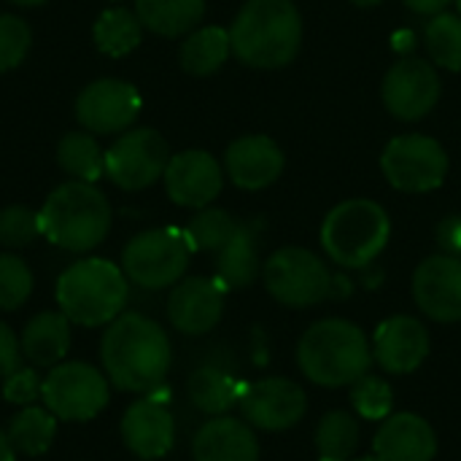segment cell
<instances>
[{"mask_svg":"<svg viewBox=\"0 0 461 461\" xmlns=\"http://www.w3.org/2000/svg\"><path fill=\"white\" fill-rule=\"evenodd\" d=\"M373 451L384 461H432L438 456V438L427 419L416 413H392L381 421Z\"/></svg>","mask_w":461,"mask_h":461,"instance_id":"44dd1931","label":"cell"},{"mask_svg":"<svg viewBox=\"0 0 461 461\" xmlns=\"http://www.w3.org/2000/svg\"><path fill=\"white\" fill-rule=\"evenodd\" d=\"M41 400L59 421H92L111 400L108 378L86 362H59L43 378Z\"/></svg>","mask_w":461,"mask_h":461,"instance_id":"9c48e42d","label":"cell"},{"mask_svg":"<svg viewBox=\"0 0 461 461\" xmlns=\"http://www.w3.org/2000/svg\"><path fill=\"white\" fill-rule=\"evenodd\" d=\"M427 49L435 65L446 70H461V14H435L424 30Z\"/></svg>","mask_w":461,"mask_h":461,"instance_id":"d6a6232c","label":"cell"},{"mask_svg":"<svg viewBox=\"0 0 461 461\" xmlns=\"http://www.w3.org/2000/svg\"><path fill=\"white\" fill-rule=\"evenodd\" d=\"M246 384H240L235 375H230L221 367H200L192 373L189 378V400L197 411L213 416H224L230 408H235L240 402Z\"/></svg>","mask_w":461,"mask_h":461,"instance_id":"484cf974","label":"cell"},{"mask_svg":"<svg viewBox=\"0 0 461 461\" xmlns=\"http://www.w3.org/2000/svg\"><path fill=\"white\" fill-rule=\"evenodd\" d=\"M438 243L443 246V254L461 259V216H448L438 227Z\"/></svg>","mask_w":461,"mask_h":461,"instance_id":"ab89813d","label":"cell"},{"mask_svg":"<svg viewBox=\"0 0 461 461\" xmlns=\"http://www.w3.org/2000/svg\"><path fill=\"white\" fill-rule=\"evenodd\" d=\"M224 294L227 286L219 278H184L167 297V319L181 335H205L224 316Z\"/></svg>","mask_w":461,"mask_h":461,"instance_id":"2e32d148","label":"cell"},{"mask_svg":"<svg viewBox=\"0 0 461 461\" xmlns=\"http://www.w3.org/2000/svg\"><path fill=\"white\" fill-rule=\"evenodd\" d=\"M32 43V32L24 19L14 14H0V73L22 65Z\"/></svg>","mask_w":461,"mask_h":461,"instance_id":"d590c367","label":"cell"},{"mask_svg":"<svg viewBox=\"0 0 461 461\" xmlns=\"http://www.w3.org/2000/svg\"><path fill=\"white\" fill-rule=\"evenodd\" d=\"M41 235L38 213L27 205H8L0 211V246L22 249Z\"/></svg>","mask_w":461,"mask_h":461,"instance_id":"8d00e7d4","label":"cell"},{"mask_svg":"<svg viewBox=\"0 0 461 461\" xmlns=\"http://www.w3.org/2000/svg\"><path fill=\"white\" fill-rule=\"evenodd\" d=\"M41 392H43V381L38 378L35 367H16L3 384L5 402L19 405V408L35 405L41 400Z\"/></svg>","mask_w":461,"mask_h":461,"instance_id":"74e56055","label":"cell"},{"mask_svg":"<svg viewBox=\"0 0 461 461\" xmlns=\"http://www.w3.org/2000/svg\"><path fill=\"white\" fill-rule=\"evenodd\" d=\"M456 5H459V14H461V0H456Z\"/></svg>","mask_w":461,"mask_h":461,"instance_id":"bcb514c9","label":"cell"},{"mask_svg":"<svg viewBox=\"0 0 461 461\" xmlns=\"http://www.w3.org/2000/svg\"><path fill=\"white\" fill-rule=\"evenodd\" d=\"M284 165L286 159H284L281 146L267 135L238 138L235 143H230L224 154L227 176L232 178L235 186L249 189V192L267 189L273 181H278V176L284 173Z\"/></svg>","mask_w":461,"mask_h":461,"instance_id":"ffe728a7","label":"cell"},{"mask_svg":"<svg viewBox=\"0 0 461 461\" xmlns=\"http://www.w3.org/2000/svg\"><path fill=\"white\" fill-rule=\"evenodd\" d=\"M127 276L108 259L89 257L73 262L57 281V303L70 324L103 327L124 313Z\"/></svg>","mask_w":461,"mask_h":461,"instance_id":"5b68a950","label":"cell"},{"mask_svg":"<svg viewBox=\"0 0 461 461\" xmlns=\"http://www.w3.org/2000/svg\"><path fill=\"white\" fill-rule=\"evenodd\" d=\"M232 54L251 68H284L303 43V19L292 0H249L230 27Z\"/></svg>","mask_w":461,"mask_h":461,"instance_id":"7a4b0ae2","label":"cell"},{"mask_svg":"<svg viewBox=\"0 0 461 461\" xmlns=\"http://www.w3.org/2000/svg\"><path fill=\"white\" fill-rule=\"evenodd\" d=\"M238 221L221 211V208H200L197 216H192V221L184 227V235L192 246V251H221L230 238L238 232Z\"/></svg>","mask_w":461,"mask_h":461,"instance_id":"1f68e13d","label":"cell"},{"mask_svg":"<svg viewBox=\"0 0 461 461\" xmlns=\"http://www.w3.org/2000/svg\"><path fill=\"white\" fill-rule=\"evenodd\" d=\"M165 189L167 197L181 208H208L224 184L221 165L213 154L203 149H189L176 157H170L165 167Z\"/></svg>","mask_w":461,"mask_h":461,"instance_id":"9a60e30c","label":"cell"},{"mask_svg":"<svg viewBox=\"0 0 461 461\" xmlns=\"http://www.w3.org/2000/svg\"><path fill=\"white\" fill-rule=\"evenodd\" d=\"M351 461H384V459H378V456L373 454V456H362V459H351Z\"/></svg>","mask_w":461,"mask_h":461,"instance_id":"f6af8a7d","label":"cell"},{"mask_svg":"<svg viewBox=\"0 0 461 461\" xmlns=\"http://www.w3.org/2000/svg\"><path fill=\"white\" fill-rule=\"evenodd\" d=\"M359 446V424L346 411L327 413L316 427L319 461H351Z\"/></svg>","mask_w":461,"mask_h":461,"instance_id":"4dcf8cb0","label":"cell"},{"mask_svg":"<svg viewBox=\"0 0 461 461\" xmlns=\"http://www.w3.org/2000/svg\"><path fill=\"white\" fill-rule=\"evenodd\" d=\"M100 359L108 381L119 392L149 394L165 384L173 346L154 319L143 313H122L108 324L100 340Z\"/></svg>","mask_w":461,"mask_h":461,"instance_id":"6da1fadb","label":"cell"},{"mask_svg":"<svg viewBox=\"0 0 461 461\" xmlns=\"http://www.w3.org/2000/svg\"><path fill=\"white\" fill-rule=\"evenodd\" d=\"M11 3H16V5H27V8H30V5H43L46 0H11Z\"/></svg>","mask_w":461,"mask_h":461,"instance_id":"7bdbcfd3","label":"cell"},{"mask_svg":"<svg viewBox=\"0 0 461 461\" xmlns=\"http://www.w3.org/2000/svg\"><path fill=\"white\" fill-rule=\"evenodd\" d=\"M22 357L32 367H57L70 351V321L62 311H43L32 316L19 338Z\"/></svg>","mask_w":461,"mask_h":461,"instance_id":"603a6c76","label":"cell"},{"mask_svg":"<svg viewBox=\"0 0 461 461\" xmlns=\"http://www.w3.org/2000/svg\"><path fill=\"white\" fill-rule=\"evenodd\" d=\"M259 273H262V262H259L257 224H240L238 232L230 238V243L219 251L216 278L227 289H246L257 281Z\"/></svg>","mask_w":461,"mask_h":461,"instance_id":"cb8c5ba5","label":"cell"},{"mask_svg":"<svg viewBox=\"0 0 461 461\" xmlns=\"http://www.w3.org/2000/svg\"><path fill=\"white\" fill-rule=\"evenodd\" d=\"M354 5H365V8H370V5H378V3H384V0H351Z\"/></svg>","mask_w":461,"mask_h":461,"instance_id":"ee69618b","label":"cell"},{"mask_svg":"<svg viewBox=\"0 0 461 461\" xmlns=\"http://www.w3.org/2000/svg\"><path fill=\"white\" fill-rule=\"evenodd\" d=\"M192 246L184 230L162 227L135 235L122 251V270L127 281L140 289H167L176 286L189 267Z\"/></svg>","mask_w":461,"mask_h":461,"instance_id":"52a82bcc","label":"cell"},{"mask_svg":"<svg viewBox=\"0 0 461 461\" xmlns=\"http://www.w3.org/2000/svg\"><path fill=\"white\" fill-rule=\"evenodd\" d=\"M0 461H16V451H14V446L3 429H0Z\"/></svg>","mask_w":461,"mask_h":461,"instance_id":"b9f144b4","label":"cell"},{"mask_svg":"<svg viewBox=\"0 0 461 461\" xmlns=\"http://www.w3.org/2000/svg\"><path fill=\"white\" fill-rule=\"evenodd\" d=\"M57 421L59 419L46 405L43 408L27 405V408H22L11 419L5 435H8V440H11L16 454H22V456H41V454H46L51 448V443L57 438Z\"/></svg>","mask_w":461,"mask_h":461,"instance_id":"83f0119b","label":"cell"},{"mask_svg":"<svg viewBox=\"0 0 461 461\" xmlns=\"http://www.w3.org/2000/svg\"><path fill=\"white\" fill-rule=\"evenodd\" d=\"M57 162L73 181L95 184L100 176H105V151L86 130L62 135L57 146Z\"/></svg>","mask_w":461,"mask_h":461,"instance_id":"f546056e","label":"cell"},{"mask_svg":"<svg viewBox=\"0 0 461 461\" xmlns=\"http://www.w3.org/2000/svg\"><path fill=\"white\" fill-rule=\"evenodd\" d=\"M429 357V332L413 316H392L381 321L373 338V359L392 375L416 373Z\"/></svg>","mask_w":461,"mask_h":461,"instance_id":"ac0fdd59","label":"cell"},{"mask_svg":"<svg viewBox=\"0 0 461 461\" xmlns=\"http://www.w3.org/2000/svg\"><path fill=\"white\" fill-rule=\"evenodd\" d=\"M413 300L421 313L440 324L461 321V259L435 254L413 273Z\"/></svg>","mask_w":461,"mask_h":461,"instance_id":"e0dca14e","label":"cell"},{"mask_svg":"<svg viewBox=\"0 0 461 461\" xmlns=\"http://www.w3.org/2000/svg\"><path fill=\"white\" fill-rule=\"evenodd\" d=\"M119 432L127 451L143 461L167 456L176 443V421L167 405L151 397L138 400L124 411Z\"/></svg>","mask_w":461,"mask_h":461,"instance_id":"d6986e66","label":"cell"},{"mask_svg":"<svg viewBox=\"0 0 461 461\" xmlns=\"http://www.w3.org/2000/svg\"><path fill=\"white\" fill-rule=\"evenodd\" d=\"M38 221L49 243L70 254H84L105 240L111 230V203L95 184L65 181L46 197Z\"/></svg>","mask_w":461,"mask_h":461,"instance_id":"277c9868","label":"cell"},{"mask_svg":"<svg viewBox=\"0 0 461 461\" xmlns=\"http://www.w3.org/2000/svg\"><path fill=\"white\" fill-rule=\"evenodd\" d=\"M373 346L367 335L346 319L316 321L297 346L303 375L319 386H354L373 367Z\"/></svg>","mask_w":461,"mask_h":461,"instance_id":"3957f363","label":"cell"},{"mask_svg":"<svg viewBox=\"0 0 461 461\" xmlns=\"http://www.w3.org/2000/svg\"><path fill=\"white\" fill-rule=\"evenodd\" d=\"M440 76L435 65L419 57H405L389 68L384 78V103L402 122L424 119L440 100Z\"/></svg>","mask_w":461,"mask_h":461,"instance_id":"4fadbf2b","label":"cell"},{"mask_svg":"<svg viewBox=\"0 0 461 461\" xmlns=\"http://www.w3.org/2000/svg\"><path fill=\"white\" fill-rule=\"evenodd\" d=\"M194 461H259V443L251 424L213 416L192 440Z\"/></svg>","mask_w":461,"mask_h":461,"instance_id":"7402d4cb","label":"cell"},{"mask_svg":"<svg viewBox=\"0 0 461 461\" xmlns=\"http://www.w3.org/2000/svg\"><path fill=\"white\" fill-rule=\"evenodd\" d=\"M170 149L151 127L127 130L105 151V176L124 192H140L165 176Z\"/></svg>","mask_w":461,"mask_h":461,"instance_id":"8fae6325","label":"cell"},{"mask_svg":"<svg viewBox=\"0 0 461 461\" xmlns=\"http://www.w3.org/2000/svg\"><path fill=\"white\" fill-rule=\"evenodd\" d=\"M392 221L373 200H346L335 205L321 224V246L327 257L348 270L373 265L386 249Z\"/></svg>","mask_w":461,"mask_h":461,"instance_id":"8992f818","label":"cell"},{"mask_svg":"<svg viewBox=\"0 0 461 461\" xmlns=\"http://www.w3.org/2000/svg\"><path fill=\"white\" fill-rule=\"evenodd\" d=\"M230 54H232L230 30H224V27H200V30H192L186 35V41L181 43L178 59H181V68L186 73L211 76L227 62Z\"/></svg>","mask_w":461,"mask_h":461,"instance_id":"4316f807","label":"cell"},{"mask_svg":"<svg viewBox=\"0 0 461 461\" xmlns=\"http://www.w3.org/2000/svg\"><path fill=\"white\" fill-rule=\"evenodd\" d=\"M240 413L246 424L265 432H284L297 427L305 419L308 397L305 392L286 378H265L243 389Z\"/></svg>","mask_w":461,"mask_h":461,"instance_id":"5bb4252c","label":"cell"},{"mask_svg":"<svg viewBox=\"0 0 461 461\" xmlns=\"http://www.w3.org/2000/svg\"><path fill=\"white\" fill-rule=\"evenodd\" d=\"M411 11L416 14H424V16H435V14H443V8L451 3V0H402Z\"/></svg>","mask_w":461,"mask_h":461,"instance_id":"60d3db41","label":"cell"},{"mask_svg":"<svg viewBox=\"0 0 461 461\" xmlns=\"http://www.w3.org/2000/svg\"><path fill=\"white\" fill-rule=\"evenodd\" d=\"M143 108L140 92L122 78H97L76 97V119L95 135L127 132Z\"/></svg>","mask_w":461,"mask_h":461,"instance_id":"7c38bea8","label":"cell"},{"mask_svg":"<svg viewBox=\"0 0 461 461\" xmlns=\"http://www.w3.org/2000/svg\"><path fill=\"white\" fill-rule=\"evenodd\" d=\"M95 46L108 57H127L143 41V24L130 8H105L92 27Z\"/></svg>","mask_w":461,"mask_h":461,"instance_id":"f1b7e54d","label":"cell"},{"mask_svg":"<svg viewBox=\"0 0 461 461\" xmlns=\"http://www.w3.org/2000/svg\"><path fill=\"white\" fill-rule=\"evenodd\" d=\"M351 405H354L359 419L384 421L394 411V392L384 378H375L367 373L351 386Z\"/></svg>","mask_w":461,"mask_h":461,"instance_id":"836d02e7","label":"cell"},{"mask_svg":"<svg viewBox=\"0 0 461 461\" xmlns=\"http://www.w3.org/2000/svg\"><path fill=\"white\" fill-rule=\"evenodd\" d=\"M19 351H22L19 338L5 321H0V378H8L19 367V359H22Z\"/></svg>","mask_w":461,"mask_h":461,"instance_id":"f35d334b","label":"cell"},{"mask_svg":"<svg viewBox=\"0 0 461 461\" xmlns=\"http://www.w3.org/2000/svg\"><path fill=\"white\" fill-rule=\"evenodd\" d=\"M265 286L273 300L286 308H313L332 297V273L330 267L308 249L289 246L270 254L262 267Z\"/></svg>","mask_w":461,"mask_h":461,"instance_id":"ba28073f","label":"cell"},{"mask_svg":"<svg viewBox=\"0 0 461 461\" xmlns=\"http://www.w3.org/2000/svg\"><path fill=\"white\" fill-rule=\"evenodd\" d=\"M135 14L143 30L162 38H178L203 22L205 0H135Z\"/></svg>","mask_w":461,"mask_h":461,"instance_id":"d4e9b609","label":"cell"},{"mask_svg":"<svg viewBox=\"0 0 461 461\" xmlns=\"http://www.w3.org/2000/svg\"><path fill=\"white\" fill-rule=\"evenodd\" d=\"M32 294V273L16 254H0V311H19Z\"/></svg>","mask_w":461,"mask_h":461,"instance_id":"e575fe53","label":"cell"},{"mask_svg":"<svg viewBox=\"0 0 461 461\" xmlns=\"http://www.w3.org/2000/svg\"><path fill=\"white\" fill-rule=\"evenodd\" d=\"M386 181L408 194H427L443 186L448 173L446 149L429 135H400L381 157Z\"/></svg>","mask_w":461,"mask_h":461,"instance_id":"30bf717a","label":"cell"}]
</instances>
